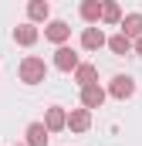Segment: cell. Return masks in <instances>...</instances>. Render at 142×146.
Here are the masks:
<instances>
[{"mask_svg":"<svg viewBox=\"0 0 142 146\" xmlns=\"http://www.w3.org/2000/svg\"><path fill=\"white\" fill-rule=\"evenodd\" d=\"M47 78V65H44V58H37V54H27L24 61H20V82H27V85H37V82H44Z\"/></svg>","mask_w":142,"mask_h":146,"instance_id":"cell-1","label":"cell"},{"mask_svg":"<svg viewBox=\"0 0 142 146\" xmlns=\"http://www.w3.org/2000/svg\"><path fill=\"white\" fill-rule=\"evenodd\" d=\"M108 95L125 102V99H132V95H135V82H132L129 75H115V78L108 82Z\"/></svg>","mask_w":142,"mask_h":146,"instance_id":"cell-2","label":"cell"},{"mask_svg":"<svg viewBox=\"0 0 142 146\" xmlns=\"http://www.w3.org/2000/svg\"><path fill=\"white\" fill-rule=\"evenodd\" d=\"M54 68H58V72H78V68H81L78 51L68 48V44H64V48H58V51H54Z\"/></svg>","mask_w":142,"mask_h":146,"instance_id":"cell-3","label":"cell"},{"mask_svg":"<svg viewBox=\"0 0 142 146\" xmlns=\"http://www.w3.org/2000/svg\"><path fill=\"white\" fill-rule=\"evenodd\" d=\"M105 88L102 85H88V88H81V109H102V102H105Z\"/></svg>","mask_w":142,"mask_h":146,"instance_id":"cell-4","label":"cell"},{"mask_svg":"<svg viewBox=\"0 0 142 146\" xmlns=\"http://www.w3.org/2000/svg\"><path fill=\"white\" fill-rule=\"evenodd\" d=\"M105 44H108V37H105L102 27H85V31H81V48H85V51H98V48H105Z\"/></svg>","mask_w":142,"mask_h":146,"instance_id":"cell-5","label":"cell"},{"mask_svg":"<svg viewBox=\"0 0 142 146\" xmlns=\"http://www.w3.org/2000/svg\"><path fill=\"white\" fill-rule=\"evenodd\" d=\"M118 34H125L129 41H139L142 37V14H125L122 24H118Z\"/></svg>","mask_w":142,"mask_h":146,"instance_id":"cell-6","label":"cell"},{"mask_svg":"<svg viewBox=\"0 0 142 146\" xmlns=\"http://www.w3.org/2000/svg\"><path fill=\"white\" fill-rule=\"evenodd\" d=\"M68 129L71 133H88L91 129V112L88 109H71L68 112Z\"/></svg>","mask_w":142,"mask_h":146,"instance_id":"cell-7","label":"cell"},{"mask_svg":"<svg viewBox=\"0 0 142 146\" xmlns=\"http://www.w3.org/2000/svg\"><path fill=\"white\" fill-rule=\"evenodd\" d=\"M44 37H47V41H54L58 48H64V41L71 37V27L64 24V21H51V24L44 27Z\"/></svg>","mask_w":142,"mask_h":146,"instance_id":"cell-8","label":"cell"},{"mask_svg":"<svg viewBox=\"0 0 142 146\" xmlns=\"http://www.w3.org/2000/svg\"><path fill=\"white\" fill-rule=\"evenodd\" d=\"M44 126H47V133L68 129V112L61 109V106H51V109H47V115H44Z\"/></svg>","mask_w":142,"mask_h":146,"instance_id":"cell-9","label":"cell"},{"mask_svg":"<svg viewBox=\"0 0 142 146\" xmlns=\"http://www.w3.org/2000/svg\"><path fill=\"white\" fill-rule=\"evenodd\" d=\"M37 37H41V31H37L31 21H27V24H17V27H14V41H17V44H24V48H31Z\"/></svg>","mask_w":142,"mask_h":146,"instance_id":"cell-10","label":"cell"},{"mask_svg":"<svg viewBox=\"0 0 142 146\" xmlns=\"http://www.w3.org/2000/svg\"><path fill=\"white\" fill-rule=\"evenodd\" d=\"M24 136H27V146H47V139H51V133H47L44 122H31Z\"/></svg>","mask_w":142,"mask_h":146,"instance_id":"cell-11","label":"cell"},{"mask_svg":"<svg viewBox=\"0 0 142 146\" xmlns=\"http://www.w3.org/2000/svg\"><path fill=\"white\" fill-rule=\"evenodd\" d=\"M102 0H85L81 3V21H88L91 27H98V21H102Z\"/></svg>","mask_w":142,"mask_h":146,"instance_id":"cell-12","label":"cell"},{"mask_svg":"<svg viewBox=\"0 0 142 146\" xmlns=\"http://www.w3.org/2000/svg\"><path fill=\"white\" fill-rule=\"evenodd\" d=\"M74 82H78L81 88H88V85H98V68H95V65H88V61H81V68L74 72Z\"/></svg>","mask_w":142,"mask_h":146,"instance_id":"cell-13","label":"cell"},{"mask_svg":"<svg viewBox=\"0 0 142 146\" xmlns=\"http://www.w3.org/2000/svg\"><path fill=\"white\" fill-rule=\"evenodd\" d=\"M27 17H31V24H34V21H47V17H51V3H47V0H31V3H27Z\"/></svg>","mask_w":142,"mask_h":146,"instance_id":"cell-14","label":"cell"},{"mask_svg":"<svg viewBox=\"0 0 142 146\" xmlns=\"http://www.w3.org/2000/svg\"><path fill=\"white\" fill-rule=\"evenodd\" d=\"M102 21L118 27V24H122V7H118V3H112V0H105V7H102Z\"/></svg>","mask_w":142,"mask_h":146,"instance_id":"cell-15","label":"cell"},{"mask_svg":"<svg viewBox=\"0 0 142 146\" xmlns=\"http://www.w3.org/2000/svg\"><path fill=\"white\" fill-rule=\"evenodd\" d=\"M108 48H112L115 54H129V51H132V41H129L125 34H112L108 37Z\"/></svg>","mask_w":142,"mask_h":146,"instance_id":"cell-16","label":"cell"},{"mask_svg":"<svg viewBox=\"0 0 142 146\" xmlns=\"http://www.w3.org/2000/svg\"><path fill=\"white\" fill-rule=\"evenodd\" d=\"M135 51H139V58H142V37H139V41H135Z\"/></svg>","mask_w":142,"mask_h":146,"instance_id":"cell-17","label":"cell"},{"mask_svg":"<svg viewBox=\"0 0 142 146\" xmlns=\"http://www.w3.org/2000/svg\"><path fill=\"white\" fill-rule=\"evenodd\" d=\"M14 146H27V143H14Z\"/></svg>","mask_w":142,"mask_h":146,"instance_id":"cell-18","label":"cell"}]
</instances>
